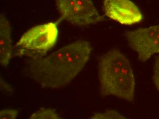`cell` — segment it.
Returning a JSON list of instances; mask_svg holds the SVG:
<instances>
[{
    "label": "cell",
    "mask_w": 159,
    "mask_h": 119,
    "mask_svg": "<svg viewBox=\"0 0 159 119\" xmlns=\"http://www.w3.org/2000/svg\"><path fill=\"white\" fill-rule=\"evenodd\" d=\"M92 51L88 41H75L47 57L29 60L26 70L42 88H62L70 84L83 69Z\"/></svg>",
    "instance_id": "obj_1"
},
{
    "label": "cell",
    "mask_w": 159,
    "mask_h": 119,
    "mask_svg": "<svg viewBox=\"0 0 159 119\" xmlns=\"http://www.w3.org/2000/svg\"><path fill=\"white\" fill-rule=\"evenodd\" d=\"M98 75L102 96H111L130 102L134 100L133 71L127 57L121 51L113 49L101 57Z\"/></svg>",
    "instance_id": "obj_2"
},
{
    "label": "cell",
    "mask_w": 159,
    "mask_h": 119,
    "mask_svg": "<svg viewBox=\"0 0 159 119\" xmlns=\"http://www.w3.org/2000/svg\"><path fill=\"white\" fill-rule=\"evenodd\" d=\"M61 21L33 27L21 36L13 47V56L41 58L56 45L58 38V26Z\"/></svg>",
    "instance_id": "obj_3"
},
{
    "label": "cell",
    "mask_w": 159,
    "mask_h": 119,
    "mask_svg": "<svg viewBox=\"0 0 159 119\" xmlns=\"http://www.w3.org/2000/svg\"><path fill=\"white\" fill-rule=\"evenodd\" d=\"M61 17L72 25L88 26L104 20L91 0H56Z\"/></svg>",
    "instance_id": "obj_4"
},
{
    "label": "cell",
    "mask_w": 159,
    "mask_h": 119,
    "mask_svg": "<svg viewBox=\"0 0 159 119\" xmlns=\"http://www.w3.org/2000/svg\"><path fill=\"white\" fill-rule=\"evenodd\" d=\"M125 36L130 47L137 53L140 62H144L159 53V25L126 31Z\"/></svg>",
    "instance_id": "obj_5"
},
{
    "label": "cell",
    "mask_w": 159,
    "mask_h": 119,
    "mask_svg": "<svg viewBox=\"0 0 159 119\" xmlns=\"http://www.w3.org/2000/svg\"><path fill=\"white\" fill-rule=\"evenodd\" d=\"M103 10L107 17L121 25H131L143 20V14L130 0H103Z\"/></svg>",
    "instance_id": "obj_6"
},
{
    "label": "cell",
    "mask_w": 159,
    "mask_h": 119,
    "mask_svg": "<svg viewBox=\"0 0 159 119\" xmlns=\"http://www.w3.org/2000/svg\"><path fill=\"white\" fill-rule=\"evenodd\" d=\"M11 29L8 20L3 14L0 15V63L3 66L8 65L12 57L13 47Z\"/></svg>",
    "instance_id": "obj_7"
},
{
    "label": "cell",
    "mask_w": 159,
    "mask_h": 119,
    "mask_svg": "<svg viewBox=\"0 0 159 119\" xmlns=\"http://www.w3.org/2000/svg\"><path fill=\"white\" fill-rule=\"evenodd\" d=\"M31 119H60L61 118L52 109L41 108L30 117Z\"/></svg>",
    "instance_id": "obj_8"
},
{
    "label": "cell",
    "mask_w": 159,
    "mask_h": 119,
    "mask_svg": "<svg viewBox=\"0 0 159 119\" xmlns=\"http://www.w3.org/2000/svg\"><path fill=\"white\" fill-rule=\"evenodd\" d=\"M120 113L114 111H107L103 113H95L90 119H125Z\"/></svg>",
    "instance_id": "obj_9"
},
{
    "label": "cell",
    "mask_w": 159,
    "mask_h": 119,
    "mask_svg": "<svg viewBox=\"0 0 159 119\" xmlns=\"http://www.w3.org/2000/svg\"><path fill=\"white\" fill-rule=\"evenodd\" d=\"M18 114V111L15 109H5L0 111V119H15Z\"/></svg>",
    "instance_id": "obj_10"
},
{
    "label": "cell",
    "mask_w": 159,
    "mask_h": 119,
    "mask_svg": "<svg viewBox=\"0 0 159 119\" xmlns=\"http://www.w3.org/2000/svg\"><path fill=\"white\" fill-rule=\"evenodd\" d=\"M152 79L155 86L159 91V56L157 57L154 65Z\"/></svg>",
    "instance_id": "obj_11"
}]
</instances>
